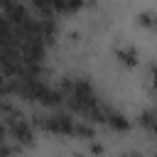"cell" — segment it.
Wrapping results in <instances>:
<instances>
[{
  "label": "cell",
  "mask_w": 157,
  "mask_h": 157,
  "mask_svg": "<svg viewBox=\"0 0 157 157\" xmlns=\"http://www.w3.org/2000/svg\"><path fill=\"white\" fill-rule=\"evenodd\" d=\"M37 123L54 135H76V128H78V120L71 118L69 113H47V115H39Z\"/></svg>",
  "instance_id": "obj_1"
},
{
  "label": "cell",
  "mask_w": 157,
  "mask_h": 157,
  "mask_svg": "<svg viewBox=\"0 0 157 157\" xmlns=\"http://www.w3.org/2000/svg\"><path fill=\"white\" fill-rule=\"evenodd\" d=\"M103 123H108L110 128H118V130H125V128H128V118H125L120 110H113V108H108Z\"/></svg>",
  "instance_id": "obj_2"
},
{
  "label": "cell",
  "mask_w": 157,
  "mask_h": 157,
  "mask_svg": "<svg viewBox=\"0 0 157 157\" xmlns=\"http://www.w3.org/2000/svg\"><path fill=\"white\" fill-rule=\"evenodd\" d=\"M115 56L123 61V64H128V66H132V64H137V52L132 49V47H115Z\"/></svg>",
  "instance_id": "obj_3"
},
{
  "label": "cell",
  "mask_w": 157,
  "mask_h": 157,
  "mask_svg": "<svg viewBox=\"0 0 157 157\" xmlns=\"http://www.w3.org/2000/svg\"><path fill=\"white\" fill-rule=\"evenodd\" d=\"M83 0H54V12H76Z\"/></svg>",
  "instance_id": "obj_4"
},
{
  "label": "cell",
  "mask_w": 157,
  "mask_h": 157,
  "mask_svg": "<svg viewBox=\"0 0 157 157\" xmlns=\"http://www.w3.org/2000/svg\"><path fill=\"white\" fill-rule=\"evenodd\" d=\"M152 83H155V88H157V66H152Z\"/></svg>",
  "instance_id": "obj_5"
}]
</instances>
